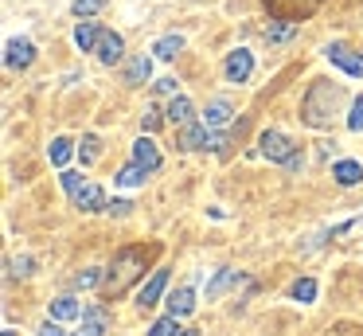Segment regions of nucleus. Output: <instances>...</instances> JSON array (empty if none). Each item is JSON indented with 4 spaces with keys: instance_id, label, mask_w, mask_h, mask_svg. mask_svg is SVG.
<instances>
[{
    "instance_id": "1",
    "label": "nucleus",
    "mask_w": 363,
    "mask_h": 336,
    "mask_svg": "<svg viewBox=\"0 0 363 336\" xmlns=\"http://www.w3.org/2000/svg\"><path fill=\"white\" fill-rule=\"evenodd\" d=\"M141 270H145V246H125V250H118V254H113V262H110V270H106V278H102V293H106V297L125 293V286H129V281H133Z\"/></svg>"
},
{
    "instance_id": "2",
    "label": "nucleus",
    "mask_w": 363,
    "mask_h": 336,
    "mask_svg": "<svg viewBox=\"0 0 363 336\" xmlns=\"http://www.w3.org/2000/svg\"><path fill=\"white\" fill-rule=\"evenodd\" d=\"M340 86L332 82H313V90L305 94V106H301V117H305L308 125H316V129H324V125H332V114H336L340 106Z\"/></svg>"
},
{
    "instance_id": "3",
    "label": "nucleus",
    "mask_w": 363,
    "mask_h": 336,
    "mask_svg": "<svg viewBox=\"0 0 363 336\" xmlns=\"http://www.w3.org/2000/svg\"><path fill=\"white\" fill-rule=\"evenodd\" d=\"M258 145H262V156H269V161H281V164H289V168H301V153L293 148V141L285 137V133L266 129Z\"/></svg>"
},
{
    "instance_id": "4",
    "label": "nucleus",
    "mask_w": 363,
    "mask_h": 336,
    "mask_svg": "<svg viewBox=\"0 0 363 336\" xmlns=\"http://www.w3.org/2000/svg\"><path fill=\"white\" fill-rule=\"evenodd\" d=\"M223 137L219 133H211L203 121H191V125H180V148H219Z\"/></svg>"
},
{
    "instance_id": "5",
    "label": "nucleus",
    "mask_w": 363,
    "mask_h": 336,
    "mask_svg": "<svg viewBox=\"0 0 363 336\" xmlns=\"http://www.w3.org/2000/svg\"><path fill=\"white\" fill-rule=\"evenodd\" d=\"M324 55H328V63H332V67H340L344 75L363 78V55H359V51H352L347 43H332Z\"/></svg>"
},
{
    "instance_id": "6",
    "label": "nucleus",
    "mask_w": 363,
    "mask_h": 336,
    "mask_svg": "<svg viewBox=\"0 0 363 336\" xmlns=\"http://www.w3.org/2000/svg\"><path fill=\"white\" fill-rule=\"evenodd\" d=\"M32 59H35V43H32V39H9V43H4V67H9V70L32 67Z\"/></svg>"
},
{
    "instance_id": "7",
    "label": "nucleus",
    "mask_w": 363,
    "mask_h": 336,
    "mask_svg": "<svg viewBox=\"0 0 363 336\" xmlns=\"http://www.w3.org/2000/svg\"><path fill=\"white\" fill-rule=\"evenodd\" d=\"M254 70V55L246 51V47H238V51L227 55V63H223V75H227V82H246Z\"/></svg>"
},
{
    "instance_id": "8",
    "label": "nucleus",
    "mask_w": 363,
    "mask_h": 336,
    "mask_svg": "<svg viewBox=\"0 0 363 336\" xmlns=\"http://www.w3.org/2000/svg\"><path fill=\"white\" fill-rule=\"evenodd\" d=\"M269 12H277V20H305L320 0H266Z\"/></svg>"
},
{
    "instance_id": "9",
    "label": "nucleus",
    "mask_w": 363,
    "mask_h": 336,
    "mask_svg": "<svg viewBox=\"0 0 363 336\" xmlns=\"http://www.w3.org/2000/svg\"><path fill=\"white\" fill-rule=\"evenodd\" d=\"M164 286H168V270H152V278L137 289V305H141V309H152V305L160 301V293H164Z\"/></svg>"
},
{
    "instance_id": "10",
    "label": "nucleus",
    "mask_w": 363,
    "mask_h": 336,
    "mask_svg": "<svg viewBox=\"0 0 363 336\" xmlns=\"http://www.w3.org/2000/svg\"><path fill=\"white\" fill-rule=\"evenodd\" d=\"M133 161L141 164L145 172H157V168H160V148H157V141H152V137H137V141H133Z\"/></svg>"
},
{
    "instance_id": "11",
    "label": "nucleus",
    "mask_w": 363,
    "mask_h": 336,
    "mask_svg": "<svg viewBox=\"0 0 363 336\" xmlns=\"http://www.w3.org/2000/svg\"><path fill=\"white\" fill-rule=\"evenodd\" d=\"M121 51H125V39H121L118 31H102V39H98V59H102L106 67H113V63L121 59Z\"/></svg>"
},
{
    "instance_id": "12",
    "label": "nucleus",
    "mask_w": 363,
    "mask_h": 336,
    "mask_svg": "<svg viewBox=\"0 0 363 336\" xmlns=\"http://www.w3.org/2000/svg\"><path fill=\"white\" fill-rule=\"evenodd\" d=\"M106 325H110V313H106L102 305H94V309L82 313V328H79L74 336H102Z\"/></svg>"
},
{
    "instance_id": "13",
    "label": "nucleus",
    "mask_w": 363,
    "mask_h": 336,
    "mask_svg": "<svg viewBox=\"0 0 363 336\" xmlns=\"http://www.w3.org/2000/svg\"><path fill=\"white\" fill-rule=\"evenodd\" d=\"M74 207L79 211H102L106 207V192L98 184H82V192H74Z\"/></svg>"
},
{
    "instance_id": "14",
    "label": "nucleus",
    "mask_w": 363,
    "mask_h": 336,
    "mask_svg": "<svg viewBox=\"0 0 363 336\" xmlns=\"http://www.w3.org/2000/svg\"><path fill=\"white\" fill-rule=\"evenodd\" d=\"M149 75H152V59H149V55H133V59L125 63V82L129 86L149 82Z\"/></svg>"
},
{
    "instance_id": "15",
    "label": "nucleus",
    "mask_w": 363,
    "mask_h": 336,
    "mask_svg": "<svg viewBox=\"0 0 363 336\" xmlns=\"http://www.w3.org/2000/svg\"><path fill=\"white\" fill-rule=\"evenodd\" d=\"M191 114H196V106H191L184 94H172V102H168V109H164V117L172 125H191Z\"/></svg>"
},
{
    "instance_id": "16",
    "label": "nucleus",
    "mask_w": 363,
    "mask_h": 336,
    "mask_svg": "<svg viewBox=\"0 0 363 336\" xmlns=\"http://www.w3.org/2000/svg\"><path fill=\"white\" fill-rule=\"evenodd\" d=\"M98 39H102V28H98L94 20H82L79 28H74V43H79V51H98Z\"/></svg>"
},
{
    "instance_id": "17",
    "label": "nucleus",
    "mask_w": 363,
    "mask_h": 336,
    "mask_svg": "<svg viewBox=\"0 0 363 336\" xmlns=\"http://www.w3.org/2000/svg\"><path fill=\"white\" fill-rule=\"evenodd\" d=\"M230 114H235V109H230V102L227 98H215L211 106L203 109V125H207V129H219V125L230 121Z\"/></svg>"
},
{
    "instance_id": "18",
    "label": "nucleus",
    "mask_w": 363,
    "mask_h": 336,
    "mask_svg": "<svg viewBox=\"0 0 363 336\" xmlns=\"http://www.w3.org/2000/svg\"><path fill=\"white\" fill-rule=\"evenodd\" d=\"M332 176H336V184L352 188V184H359V180H363V164L359 161H336V164H332Z\"/></svg>"
},
{
    "instance_id": "19",
    "label": "nucleus",
    "mask_w": 363,
    "mask_h": 336,
    "mask_svg": "<svg viewBox=\"0 0 363 336\" xmlns=\"http://www.w3.org/2000/svg\"><path fill=\"white\" fill-rule=\"evenodd\" d=\"M48 317L51 320H74V317H82V305L74 301V297H55V301L48 305Z\"/></svg>"
},
{
    "instance_id": "20",
    "label": "nucleus",
    "mask_w": 363,
    "mask_h": 336,
    "mask_svg": "<svg viewBox=\"0 0 363 336\" xmlns=\"http://www.w3.org/2000/svg\"><path fill=\"white\" fill-rule=\"evenodd\" d=\"M191 309H196V289L191 286H180L172 297H168V313H176V317H188Z\"/></svg>"
},
{
    "instance_id": "21",
    "label": "nucleus",
    "mask_w": 363,
    "mask_h": 336,
    "mask_svg": "<svg viewBox=\"0 0 363 336\" xmlns=\"http://www.w3.org/2000/svg\"><path fill=\"white\" fill-rule=\"evenodd\" d=\"M48 156H51V164H55V168H67V161L74 156V145L67 137H55V141H51V148H48Z\"/></svg>"
},
{
    "instance_id": "22",
    "label": "nucleus",
    "mask_w": 363,
    "mask_h": 336,
    "mask_svg": "<svg viewBox=\"0 0 363 336\" xmlns=\"http://www.w3.org/2000/svg\"><path fill=\"white\" fill-rule=\"evenodd\" d=\"M152 51H157L160 59H176V55L184 51V36H160L157 43H152Z\"/></svg>"
},
{
    "instance_id": "23",
    "label": "nucleus",
    "mask_w": 363,
    "mask_h": 336,
    "mask_svg": "<svg viewBox=\"0 0 363 336\" xmlns=\"http://www.w3.org/2000/svg\"><path fill=\"white\" fill-rule=\"evenodd\" d=\"M238 281H242V278H238V270H219L211 281H207V297H219L227 286H238Z\"/></svg>"
},
{
    "instance_id": "24",
    "label": "nucleus",
    "mask_w": 363,
    "mask_h": 336,
    "mask_svg": "<svg viewBox=\"0 0 363 336\" xmlns=\"http://www.w3.org/2000/svg\"><path fill=\"white\" fill-rule=\"evenodd\" d=\"M180 332H184V328H180V317H176V313L152 320V328H149V336H180Z\"/></svg>"
},
{
    "instance_id": "25",
    "label": "nucleus",
    "mask_w": 363,
    "mask_h": 336,
    "mask_svg": "<svg viewBox=\"0 0 363 336\" xmlns=\"http://www.w3.org/2000/svg\"><path fill=\"white\" fill-rule=\"evenodd\" d=\"M293 36H297V20H281V23H269L266 28L269 43H281V39H293Z\"/></svg>"
},
{
    "instance_id": "26",
    "label": "nucleus",
    "mask_w": 363,
    "mask_h": 336,
    "mask_svg": "<svg viewBox=\"0 0 363 336\" xmlns=\"http://www.w3.org/2000/svg\"><path fill=\"white\" fill-rule=\"evenodd\" d=\"M98 156H102V141H98L94 133H86V137H82V145H79V161L82 164H94Z\"/></svg>"
},
{
    "instance_id": "27",
    "label": "nucleus",
    "mask_w": 363,
    "mask_h": 336,
    "mask_svg": "<svg viewBox=\"0 0 363 336\" xmlns=\"http://www.w3.org/2000/svg\"><path fill=\"white\" fill-rule=\"evenodd\" d=\"M145 176H149V172H145L141 164L133 161V164H125V168L118 172V184H121V188H137V184H145Z\"/></svg>"
},
{
    "instance_id": "28",
    "label": "nucleus",
    "mask_w": 363,
    "mask_h": 336,
    "mask_svg": "<svg viewBox=\"0 0 363 336\" xmlns=\"http://www.w3.org/2000/svg\"><path fill=\"white\" fill-rule=\"evenodd\" d=\"M59 184H63V192H67V195L82 192V172H71V168H63V172H59Z\"/></svg>"
},
{
    "instance_id": "29",
    "label": "nucleus",
    "mask_w": 363,
    "mask_h": 336,
    "mask_svg": "<svg viewBox=\"0 0 363 336\" xmlns=\"http://www.w3.org/2000/svg\"><path fill=\"white\" fill-rule=\"evenodd\" d=\"M102 8H106V0H74V16H79V20H90V16L102 12Z\"/></svg>"
},
{
    "instance_id": "30",
    "label": "nucleus",
    "mask_w": 363,
    "mask_h": 336,
    "mask_svg": "<svg viewBox=\"0 0 363 336\" xmlns=\"http://www.w3.org/2000/svg\"><path fill=\"white\" fill-rule=\"evenodd\" d=\"M293 297H297V301H313V297H316V281L313 278H301L297 286H293Z\"/></svg>"
},
{
    "instance_id": "31",
    "label": "nucleus",
    "mask_w": 363,
    "mask_h": 336,
    "mask_svg": "<svg viewBox=\"0 0 363 336\" xmlns=\"http://www.w3.org/2000/svg\"><path fill=\"white\" fill-rule=\"evenodd\" d=\"M347 129H355V133L363 129V94L352 102V114H347Z\"/></svg>"
},
{
    "instance_id": "32",
    "label": "nucleus",
    "mask_w": 363,
    "mask_h": 336,
    "mask_svg": "<svg viewBox=\"0 0 363 336\" xmlns=\"http://www.w3.org/2000/svg\"><path fill=\"white\" fill-rule=\"evenodd\" d=\"M102 281V270H82V273H74V286L79 289H90V286H98Z\"/></svg>"
},
{
    "instance_id": "33",
    "label": "nucleus",
    "mask_w": 363,
    "mask_h": 336,
    "mask_svg": "<svg viewBox=\"0 0 363 336\" xmlns=\"http://www.w3.org/2000/svg\"><path fill=\"white\" fill-rule=\"evenodd\" d=\"M160 121H164V117H160V109H157V106H149V109L141 114V125H145V133L160 129Z\"/></svg>"
},
{
    "instance_id": "34",
    "label": "nucleus",
    "mask_w": 363,
    "mask_h": 336,
    "mask_svg": "<svg viewBox=\"0 0 363 336\" xmlns=\"http://www.w3.org/2000/svg\"><path fill=\"white\" fill-rule=\"evenodd\" d=\"M129 207H133L129 200H113V203H106V211H110V215H129Z\"/></svg>"
},
{
    "instance_id": "35",
    "label": "nucleus",
    "mask_w": 363,
    "mask_h": 336,
    "mask_svg": "<svg viewBox=\"0 0 363 336\" xmlns=\"http://www.w3.org/2000/svg\"><path fill=\"white\" fill-rule=\"evenodd\" d=\"M35 336H67V332H63V328H59V320H48V325H43V328H40V332H35Z\"/></svg>"
},
{
    "instance_id": "36",
    "label": "nucleus",
    "mask_w": 363,
    "mask_h": 336,
    "mask_svg": "<svg viewBox=\"0 0 363 336\" xmlns=\"http://www.w3.org/2000/svg\"><path fill=\"white\" fill-rule=\"evenodd\" d=\"M152 86H157L160 94H176V78H157Z\"/></svg>"
},
{
    "instance_id": "37",
    "label": "nucleus",
    "mask_w": 363,
    "mask_h": 336,
    "mask_svg": "<svg viewBox=\"0 0 363 336\" xmlns=\"http://www.w3.org/2000/svg\"><path fill=\"white\" fill-rule=\"evenodd\" d=\"M12 273H32V258H16V262H12Z\"/></svg>"
},
{
    "instance_id": "38",
    "label": "nucleus",
    "mask_w": 363,
    "mask_h": 336,
    "mask_svg": "<svg viewBox=\"0 0 363 336\" xmlns=\"http://www.w3.org/2000/svg\"><path fill=\"white\" fill-rule=\"evenodd\" d=\"M180 336H199V332H191V328H184V332Z\"/></svg>"
},
{
    "instance_id": "39",
    "label": "nucleus",
    "mask_w": 363,
    "mask_h": 336,
    "mask_svg": "<svg viewBox=\"0 0 363 336\" xmlns=\"http://www.w3.org/2000/svg\"><path fill=\"white\" fill-rule=\"evenodd\" d=\"M0 336H16V332H12V328H4V332H0Z\"/></svg>"
}]
</instances>
